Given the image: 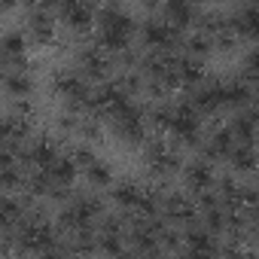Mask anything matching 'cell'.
<instances>
[{
	"label": "cell",
	"mask_w": 259,
	"mask_h": 259,
	"mask_svg": "<svg viewBox=\"0 0 259 259\" xmlns=\"http://www.w3.org/2000/svg\"><path fill=\"white\" fill-rule=\"evenodd\" d=\"M98 25H101V43L107 49H122L128 43V37H132V25L135 22L128 16H122L119 10H104Z\"/></svg>",
	"instance_id": "6da1fadb"
}]
</instances>
